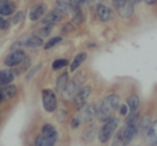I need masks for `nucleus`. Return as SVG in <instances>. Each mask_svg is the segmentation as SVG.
I'll return each mask as SVG.
<instances>
[{"label":"nucleus","instance_id":"f257e3e1","mask_svg":"<svg viewBox=\"0 0 157 146\" xmlns=\"http://www.w3.org/2000/svg\"><path fill=\"white\" fill-rule=\"evenodd\" d=\"M120 101L121 98L118 95L111 94L108 95L105 99L102 100L100 107L98 109L97 117L100 122H107L112 117L113 113L120 107Z\"/></svg>","mask_w":157,"mask_h":146},{"label":"nucleus","instance_id":"f03ea898","mask_svg":"<svg viewBox=\"0 0 157 146\" xmlns=\"http://www.w3.org/2000/svg\"><path fill=\"white\" fill-rule=\"evenodd\" d=\"M140 122V115L139 113H133V114H128L126 118V124L123 127V141L122 145L127 146L131 141L133 140V137H136V134L138 133V126Z\"/></svg>","mask_w":157,"mask_h":146},{"label":"nucleus","instance_id":"7ed1b4c3","mask_svg":"<svg viewBox=\"0 0 157 146\" xmlns=\"http://www.w3.org/2000/svg\"><path fill=\"white\" fill-rule=\"evenodd\" d=\"M118 126H120V119L112 116L109 120H107L105 122V125L99 130L98 132L99 142L105 144L107 142H109L111 139H113L114 134H115V131L117 130Z\"/></svg>","mask_w":157,"mask_h":146},{"label":"nucleus","instance_id":"20e7f679","mask_svg":"<svg viewBox=\"0 0 157 146\" xmlns=\"http://www.w3.org/2000/svg\"><path fill=\"white\" fill-rule=\"evenodd\" d=\"M112 3L121 17L128 18L133 13V3L131 0H112Z\"/></svg>","mask_w":157,"mask_h":146},{"label":"nucleus","instance_id":"39448f33","mask_svg":"<svg viewBox=\"0 0 157 146\" xmlns=\"http://www.w3.org/2000/svg\"><path fill=\"white\" fill-rule=\"evenodd\" d=\"M42 102L46 112L52 113L57 109V98L52 89H44L42 92Z\"/></svg>","mask_w":157,"mask_h":146},{"label":"nucleus","instance_id":"423d86ee","mask_svg":"<svg viewBox=\"0 0 157 146\" xmlns=\"http://www.w3.org/2000/svg\"><path fill=\"white\" fill-rule=\"evenodd\" d=\"M82 82H83V80H82L81 75H78V77H75L73 80H71L70 82H68V84L65 87V89L61 92L63 98L65 99L73 98V97L75 96L76 92H78V90L81 88L80 86H81Z\"/></svg>","mask_w":157,"mask_h":146},{"label":"nucleus","instance_id":"0eeeda50","mask_svg":"<svg viewBox=\"0 0 157 146\" xmlns=\"http://www.w3.org/2000/svg\"><path fill=\"white\" fill-rule=\"evenodd\" d=\"M97 113H98V109L96 105L93 103H88V104H84L81 107L78 117L81 119L82 122H92L95 116H97Z\"/></svg>","mask_w":157,"mask_h":146},{"label":"nucleus","instance_id":"6e6552de","mask_svg":"<svg viewBox=\"0 0 157 146\" xmlns=\"http://www.w3.org/2000/svg\"><path fill=\"white\" fill-rule=\"evenodd\" d=\"M26 58V54L23 50H15L10 53L5 59V65L8 67H15L23 62Z\"/></svg>","mask_w":157,"mask_h":146},{"label":"nucleus","instance_id":"1a4fd4ad","mask_svg":"<svg viewBox=\"0 0 157 146\" xmlns=\"http://www.w3.org/2000/svg\"><path fill=\"white\" fill-rule=\"evenodd\" d=\"M90 92H92V87H90V86L86 85V86L81 87L78 90V92L75 94V96L73 97L74 104H75L78 107L81 109V107L85 104V102L88 99V97L90 96Z\"/></svg>","mask_w":157,"mask_h":146},{"label":"nucleus","instance_id":"9d476101","mask_svg":"<svg viewBox=\"0 0 157 146\" xmlns=\"http://www.w3.org/2000/svg\"><path fill=\"white\" fill-rule=\"evenodd\" d=\"M42 135L54 144L56 143L57 139H58V132L55 129V127L51 124H45L42 127Z\"/></svg>","mask_w":157,"mask_h":146},{"label":"nucleus","instance_id":"9b49d317","mask_svg":"<svg viewBox=\"0 0 157 146\" xmlns=\"http://www.w3.org/2000/svg\"><path fill=\"white\" fill-rule=\"evenodd\" d=\"M63 13L60 12L59 10L55 9L53 11L48 12L44 18L42 20V24L44 25H54L55 23L59 22V21L63 20Z\"/></svg>","mask_w":157,"mask_h":146},{"label":"nucleus","instance_id":"f8f14e48","mask_svg":"<svg viewBox=\"0 0 157 146\" xmlns=\"http://www.w3.org/2000/svg\"><path fill=\"white\" fill-rule=\"evenodd\" d=\"M157 143V119L154 120L148 128L145 134V144L147 146H153Z\"/></svg>","mask_w":157,"mask_h":146},{"label":"nucleus","instance_id":"ddd939ff","mask_svg":"<svg viewBox=\"0 0 157 146\" xmlns=\"http://www.w3.org/2000/svg\"><path fill=\"white\" fill-rule=\"evenodd\" d=\"M97 15L101 22H109L113 18V12L109 7L105 5L97 6Z\"/></svg>","mask_w":157,"mask_h":146},{"label":"nucleus","instance_id":"4468645a","mask_svg":"<svg viewBox=\"0 0 157 146\" xmlns=\"http://www.w3.org/2000/svg\"><path fill=\"white\" fill-rule=\"evenodd\" d=\"M15 73L11 69H3L0 71V86H7L13 82Z\"/></svg>","mask_w":157,"mask_h":146},{"label":"nucleus","instance_id":"2eb2a0df","mask_svg":"<svg viewBox=\"0 0 157 146\" xmlns=\"http://www.w3.org/2000/svg\"><path fill=\"white\" fill-rule=\"evenodd\" d=\"M46 10V6L43 5V3H39V5L33 6L30 9V12H29V18L30 21H38L44 13H45Z\"/></svg>","mask_w":157,"mask_h":146},{"label":"nucleus","instance_id":"dca6fc26","mask_svg":"<svg viewBox=\"0 0 157 146\" xmlns=\"http://www.w3.org/2000/svg\"><path fill=\"white\" fill-rule=\"evenodd\" d=\"M152 125V122H151V116L148 115H144L142 118H140V122L139 126H138V133L140 137H143V135L146 134L148 128Z\"/></svg>","mask_w":157,"mask_h":146},{"label":"nucleus","instance_id":"f3484780","mask_svg":"<svg viewBox=\"0 0 157 146\" xmlns=\"http://www.w3.org/2000/svg\"><path fill=\"white\" fill-rule=\"evenodd\" d=\"M56 9L63 12V14L71 12L72 9H73L71 0H56Z\"/></svg>","mask_w":157,"mask_h":146},{"label":"nucleus","instance_id":"a211bd4d","mask_svg":"<svg viewBox=\"0 0 157 146\" xmlns=\"http://www.w3.org/2000/svg\"><path fill=\"white\" fill-rule=\"evenodd\" d=\"M127 105H128V109H129V114L136 113L140 105V98L137 95H131L127 99Z\"/></svg>","mask_w":157,"mask_h":146},{"label":"nucleus","instance_id":"6ab92c4d","mask_svg":"<svg viewBox=\"0 0 157 146\" xmlns=\"http://www.w3.org/2000/svg\"><path fill=\"white\" fill-rule=\"evenodd\" d=\"M17 92V88L15 85H7L2 88V101H7L12 99Z\"/></svg>","mask_w":157,"mask_h":146},{"label":"nucleus","instance_id":"aec40b11","mask_svg":"<svg viewBox=\"0 0 157 146\" xmlns=\"http://www.w3.org/2000/svg\"><path fill=\"white\" fill-rule=\"evenodd\" d=\"M68 82H69V73L68 72H63V74L59 75L56 80V90L59 92H61L65 87L67 86Z\"/></svg>","mask_w":157,"mask_h":146},{"label":"nucleus","instance_id":"412c9836","mask_svg":"<svg viewBox=\"0 0 157 146\" xmlns=\"http://www.w3.org/2000/svg\"><path fill=\"white\" fill-rule=\"evenodd\" d=\"M86 58H87V55H86V53H80V54L76 55V56L74 57L73 61L71 62V66H70V71H71V72L75 71V70L78 69V68L86 60Z\"/></svg>","mask_w":157,"mask_h":146},{"label":"nucleus","instance_id":"4be33fe9","mask_svg":"<svg viewBox=\"0 0 157 146\" xmlns=\"http://www.w3.org/2000/svg\"><path fill=\"white\" fill-rule=\"evenodd\" d=\"M16 10V6L12 2H5L0 3V15L9 16L14 13Z\"/></svg>","mask_w":157,"mask_h":146},{"label":"nucleus","instance_id":"5701e85b","mask_svg":"<svg viewBox=\"0 0 157 146\" xmlns=\"http://www.w3.org/2000/svg\"><path fill=\"white\" fill-rule=\"evenodd\" d=\"M42 44H43V39H42V38L38 37V36H33V37L27 38V39L25 40L24 46L33 48V47H39Z\"/></svg>","mask_w":157,"mask_h":146},{"label":"nucleus","instance_id":"b1692460","mask_svg":"<svg viewBox=\"0 0 157 146\" xmlns=\"http://www.w3.org/2000/svg\"><path fill=\"white\" fill-rule=\"evenodd\" d=\"M73 15H72V22L74 23L75 25H80L82 22H83L84 17L83 14H82L81 8H73Z\"/></svg>","mask_w":157,"mask_h":146},{"label":"nucleus","instance_id":"393cba45","mask_svg":"<svg viewBox=\"0 0 157 146\" xmlns=\"http://www.w3.org/2000/svg\"><path fill=\"white\" fill-rule=\"evenodd\" d=\"M68 60L67 59H63V58H59V59H56V60L53 61L52 63V69L54 71H57V70H60L63 68H65L66 66H68Z\"/></svg>","mask_w":157,"mask_h":146},{"label":"nucleus","instance_id":"a878e982","mask_svg":"<svg viewBox=\"0 0 157 146\" xmlns=\"http://www.w3.org/2000/svg\"><path fill=\"white\" fill-rule=\"evenodd\" d=\"M52 30H53V25H46V26H44L43 28L39 29V30L36 32L35 36H38V37H40V38L48 37L50 33L52 32Z\"/></svg>","mask_w":157,"mask_h":146},{"label":"nucleus","instance_id":"bb28decb","mask_svg":"<svg viewBox=\"0 0 157 146\" xmlns=\"http://www.w3.org/2000/svg\"><path fill=\"white\" fill-rule=\"evenodd\" d=\"M55 144L46 140L43 135H38L35 140V146H54Z\"/></svg>","mask_w":157,"mask_h":146},{"label":"nucleus","instance_id":"cd10ccee","mask_svg":"<svg viewBox=\"0 0 157 146\" xmlns=\"http://www.w3.org/2000/svg\"><path fill=\"white\" fill-rule=\"evenodd\" d=\"M61 39H63L61 37H54V38H51V39L48 40V41L45 43V45H44V50H50V48L54 47V46L56 45V44H58L59 42L61 41Z\"/></svg>","mask_w":157,"mask_h":146},{"label":"nucleus","instance_id":"c85d7f7f","mask_svg":"<svg viewBox=\"0 0 157 146\" xmlns=\"http://www.w3.org/2000/svg\"><path fill=\"white\" fill-rule=\"evenodd\" d=\"M122 141H123V128H121L113 137V144H112V146H120L122 144Z\"/></svg>","mask_w":157,"mask_h":146},{"label":"nucleus","instance_id":"c756f323","mask_svg":"<svg viewBox=\"0 0 157 146\" xmlns=\"http://www.w3.org/2000/svg\"><path fill=\"white\" fill-rule=\"evenodd\" d=\"M23 18H24V12H17L13 17V24H18L20 22H22Z\"/></svg>","mask_w":157,"mask_h":146},{"label":"nucleus","instance_id":"7c9ffc66","mask_svg":"<svg viewBox=\"0 0 157 146\" xmlns=\"http://www.w3.org/2000/svg\"><path fill=\"white\" fill-rule=\"evenodd\" d=\"M120 113H121V115H123V116H126L127 114H129V109H128V105H126V104H121L120 105Z\"/></svg>","mask_w":157,"mask_h":146},{"label":"nucleus","instance_id":"2f4dec72","mask_svg":"<svg viewBox=\"0 0 157 146\" xmlns=\"http://www.w3.org/2000/svg\"><path fill=\"white\" fill-rule=\"evenodd\" d=\"M86 0H71L72 7L73 8H81L83 5H85Z\"/></svg>","mask_w":157,"mask_h":146},{"label":"nucleus","instance_id":"473e14b6","mask_svg":"<svg viewBox=\"0 0 157 146\" xmlns=\"http://www.w3.org/2000/svg\"><path fill=\"white\" fill-rule=\"evenodd\" d=\"M81 119L76 116V117H74L73 119H72V122H71V129H76L78 128L80 125H81Z\"/></svg>","mask_w":157,"mask_h":146},{"label":"nucleus","instance_id":"72a5a7b5","mask_svg":"<svg viewBox=\"0 0 157 146\" xmlns=\"http://www.w3.org/2000/svg\"><path fill=\"white\" fill-rule=\"evenodd\" d=\"M93 135H95V128L94 129H87V130L84 132V137L85 139H87L88 137H90V141L93 139Z\"/></svg>","mask_w":157,"mask_h":146},{"label":"nucleus","instance_id":"f704fd0d","mask_svg":"<svg viewBox=\"0 0 157 146\" xmlns=\"http://www.w3.org/2000/svg\"><path fill=\"white\" fill-rule=\"evenodd\" d=\"M40 68H41V65H38V66H36V67L33 68V69L31 70V71H30V72H29V73H28V75H27V80H30L31 77H33V75L36 74V72H37L38 70L40 69Z\"/></svg>","mask_w":157,"mask_h":146},{"label":"nucleus","instance_id":"c9c22d12","mask_svg":"<svg viewBox=\"0 0 157 146\" xmlns=\"http://www.w3.org/2000/svg\"><path fill=\"white\" fill-rule=\"evenodd\" d=\"M8 26H9V23H8L5 18L1 17V15H0V29H6V28H8Z\"/></svg>","mask_w":157,"mask_h":146},{"label":"nucleus","instance_id":"e433bc0d","mask_svg":"<svg viewBox=\"0 0 157 146\" xmlns=\"http://www.w3.org/2000/svg\"><path fill=\"white\" fill-rule=\"evenodd\" d=\"M144 1H145V2L147 3V5H153V3L156 2L157 0H144Z\"/></svg>","mask_w":157,"mask_h":146},{"label":"nucleus","instance_id":"4c0bfd02","mask_svg":"<svg viewBox=\"0 0 157 146\" xmlns=\"http://www.w3.org/2000/svg\"><path fill=\"white\" fill-rule=\"evenodd\" d=\"M132 1V3H139V2H141L142 0H131Z\"/></svg>","mask_w":157,"mask_h":146},{"label":"nucleus","instance_id":"58836bf2","mask_svg":"<svg viewBox=\"0 0 157 146\" xmlns=\"http://www.w3.org/2000/svg\"><path fill=\"white\" fill-rule=\"evenodd\" d=\"M9 0H0V3H5V2H8Z\"/></svg>","mask_w":157,"mask_h":146},{"label":"nucleus","instance_id":"ea45409f","mask_svg":"<svg viewBox=\"0 0 157 146\" xmlns=\"http://www.w3.org/2000/svg\"><path fill=\"white\" fill-rule=\"evenodd\" d=\"M94 1L95 0H86V2H88V3H93Z\"/></svg>","mask_w":157,"mask_h":146},{"label":"nucleus","instance_id":"a19ab883","mask_svg":"<svg viewBox=\"0 0 157 146\" xmlns=\"http://www.w3.org/2000/svg\"><path fill=\"white\" fill-rule=\"evenodd\" d=\"M153 146H157V143H156V144H154V145H153Z\"/></svg>","mask_w":157,"mask_h":146}]
</instances>
